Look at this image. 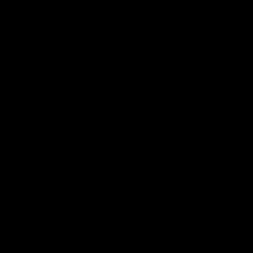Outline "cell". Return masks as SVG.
I'll return each instance as SVG.
<instances>
[]
</instances>
